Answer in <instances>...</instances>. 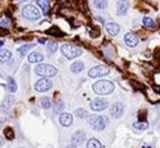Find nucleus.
Masks as SVG:
<instances>
[{"label":"nucleus","mask_w":160,"mask_h":148,"mask_svg":"<svg viewBox=\"0 0 160 148\" xmlns=\"http://www.w3.org/2000/svg\"><path fill=\"white\" fill-rule=\"evenodd\" d=\"M92 89L96 94L106 95V94H111L115 90V86H113V83H111L108 81H98L97 83L93 84Z\"/></svg>","instance_id":"nucleus-1"},{"label":"nucleus","mask_w":160,"mask_h":148,"mask_svg":"<svg viewBox=\"0 0 160 148\" xmlns=\"http://www.w3.org/2000/svg\"><path fill=\"white\" fill-rule=\"evenodd\" d=\"M61 52L67 59H74V58H77V57H79L82 54L81 48H78L73 44H67V43L61 47Z\"/></svg>","instance_id":"nucleus-2"},{"label":"nucleus","mask_w":160,"mask_h":148,"mask_svg":"<svg viewBox=\"0 0 160 148\" xmlns=\"http://www.w3.org/2000/svg\"><path fill=\"white\" fill-rule=\"evenodd\" d=\"M90 126L95 131H103L108 124V118L105 116H92L88 119Z\"/></svg>","instance_id":"nucleus-3"},{"label":"nucleus","mask_w":160,"mask_h":148,"mask_svg":"<svg viewBox=\"0 0 160 148\" xmlns=\"http://www.w3.org/2000/svg\"><path fill=\"white\" fill-rule=\"evenodd\" d=\"M34 72L38 76H42V77H54L57 74V69L51 64H38Z\"/></svg>","instance_id":"nucleus-4"},{"label":"nucleus","mask_w":160,"mask_h":148,"mask_svg":"<svg viewBox=\"0 0 160 148\" xmlns=\"http://www.w3.org/2000/svg\"><path fill=\"white\" fill-rule=\"evenodd\" d=\"M22 14L25 19L28 20H32V21H35V20H39L41 19V12H39L38 8H35L34 5H25L22 10Z\"/></svg>","instance_id":"nucleus-5"},{"label":"nucleus","mask_w":160,"mask_h":148,"mask_svg":"<svg viewBox=\"0 0 160 148\" xmlns=\"http://www.w3.org/2000/svg\"><path fill=\"white\" fill-rule=\"evenodd\" d=\"M108 73H110V68L108 67H106V65H97V67L90 69L88 76L91 78H100V77L107 76Z\"/></svg>","instance_id":"nucleus-6"},{"label":"nucleus","mask_w":160,"mask_h":148,"mask_svg":"<svg viewBox=\"0 0 160 148\" xmlns=\"http://www.w3.org/2000/svg\"><path fill=\"white\" fill-rule=\"evenodd\" d=\"M90 107L92 110H95V112H101V110H103L108 107V103H107V100H105L102 98H97L90 103Z\"/></svg>","instance_id":"nucleus-7"},{"label":"nucleus","mask_w":160,"mask_h":148,"mask_svg":"<svg viewBox=\"0 0 160 148\" xmlns=\"http://www.w3.org/2000/svg\"><path fill=\"white\" fill-rule=\"evenodd\" d=\"M51 88H52V82H51L49 79H46V78L39 79V81L34 84V89H35L37 92H47V90H49Z\"/></svg>","instance_id":"nucleus-8"},{"label":"nucleus","mask_w":160,"mask_h":148,"mask_svg":"<svg viewBox=\"0 0 160 148\" xmlns=\"http://www.w3.org/2000/svg\"><path fill=\"white\" fill-rule=\"evenodd\" d=\"M85 139H86V134H85L83 131H77V132H74L73 136H72V138H71L73 146L82 144V143L85 142Z\"/></svg>","instance_id":"nucleus-9"},{"label":"nucleus","mask_w":160,"mask_h":148,"mask_svg":"<svg viewBox=\"0 0 160 148\" xmlns=\"http://www.w3.org/2000/svg\"><path fill=\"white\" fill-rule=\"evenodd\" d=\"M124 114V104L121 103H115L111 108V116L113 118H120Z\"/></svg>","instance_id":"nucleus-10"},{"label":"nucleus","mask_w":160,"mask_h":148,"mask_svg":"<svg viewBox=\"0 0 160 148\" xmlns=\"http://www.w3.org/2000/svg\"><path fill=\"white\" fill-rule=\"evenodd\" d=\"M125 43H126L129 47H136L138 43H139L138 35L134 34V33H128V34L125 35Z\"/></svg>","instance_id":"nucleus-11"},{"label":"nucleus","mask_w":160,"mask_h":148,"mask_svg":"<svg viewBox=\"0 0 160 148\" xmlns=\"http://www.w3.org/2000/svg\"><path fill=\"white\" fill-rule=\"evenodd\" d=\"M14 103V97H12V95H8L5 99H4V102L0 104V112H3V113H5V112H8V110L10 109V107H12V104Z\"/></svg>","instance_id":"nucleus-12"},{"label":"nucleus","mask_w":160,"mask_h":148,"mask_svg":"<svg viewBox=\"0 0 160 148\" xmlns=\"http://www.w3.org/2000/svg\"><path fill=\"white\" fill-rule=\"evenodd\" d=\"M129 10V2L128 0H118L117 3V14L118 15H125Z\"/></svg>","instance_id":"nucleus-13"},{"label":"nucleus","mask_w":160,"mask_h":148,"mask_svg":"<svg viewBox=\"0 0 160 148\" xmlns=\"http://www.w3.org/2000/svg\"><path fill=\"white\" fill-rule=\"evenodd\" d=\"M72 122H73V117H72V114H69V113H62V114L59 116V123H61L63 127H68V126H71Z\"/></svg>","instance_id":"nucleus-14"},{"label":"nucleus","mask_w":160,"mask_h":148,"mask_svg":"<svg viewBox=\"0 0 160 148\" xmlns=\"http://www.w3.org/2000/svg\"><path fill=\"white\" fill-rule=\"evenodd\" d=\"M43 59H44V57L38 52H33L28 55V60L30 63H41V62H43Z\"/></svg>","instance_id":"nucleus-15"},{"label":"nucleus","mask_w":160,"mask_h":148,"mask_svg":"<svg viewBox=\"0 0 160 148\" xmlns=\"http://www.w3.org/2000/svg\"><path fill=\"white\" fill-rule=\"evenodd\" d=\"M106 29H107V33L110 35H117L118 31H120V26L116 23H108L106 25Z\"/></svg>","instance_id":"nucleus-16"},{"label":"nucleus","mask_w":160,"mask_h":148,"mask_svg":"<svg viewBox=\"0 0 160 148\" xmlns=\"http://www.w3.org/2000/svg\"><path fill=\"white\" fill-rule=\"evenodd\" d=\"M12 58V52L7 49H0V63H7Z\"/></svg>","instance_id":"nucleus-17"},{"label":"nucleus","mask_w":160,"mask_h":148,"mask_svg":"<svg viewBox=\"0 0 160 148\" xmlns=\"http://www.w3.org/2000/svg\"><path fill=\"white\" fill-rule=\"evenodd\" d=\"M37 4L38 7L42 9L43 14H48V10H49V2L48 0H37Z\"/></svg>","instance_id":"nucleus-18"},{"label":"nucleus","mask_w":160,"mask_h":148,"mask_svg":"<svg viewBox=\"0 0 160 148\" xmlns=\"http://www.w3.org/2000/svg\"><path fill=\"white\" fill-rule=\"evenodd\" d=\"M83 68H85V65H83L82 62H74V63L71 65V70H72L73 73H79V72H82Z\"/></svg>","instance_id":"nucleus-19"},{"label":"nucleus","mask_w":160,"mask_h":148,"mask_svg":"<svg viewBox=\"0 0 160 148\" xmlns=\"http://www.w3.org/2000/svg\"><path fill=\"white\" fill-rule=\"evenodd\" d=\"M93 5L96 9L103 10L107 8V0H93Z\"/></svg>","instance_id":"nucleus-20"},{"label":"nucleus","mask_w":160,"mask_h":148,"mask_svg":"<svg viewBox=\"0 0 160 148\" xmlns=\"http://www.w3.org/2000/svg\"><path fill=\"white\" fill-rule=\"evenodd\" d=\"M7 84H8V90H9L10 93H14V92L17 90V83H15V81H14L12 77H8Z\"/></svg>","instance_id":"nucleus-21"},{"label":"nucleus","mask_w":160,"mask_h":148,"mask_svg":"<svg viewBox=\"0 0 160 148\" xmlns=\"http://www.w3.org/2000/svg\"><path fill=\"white\" fill-rule=\"evenodd\" d=\"M87 148H102V144L100 143L98 139L91 138V139L87 142Z\"/></svg>","instance_id":"nucleus-22"},{"label":"nucleus","mask_w":160,"mask_h":148,"mask_svg":"<svg viewBox=\"0 0 160 148\" xmlns=\"http://www.w3.org/2000/svg\"><path fill=\"white\" fill-rule=\"evenodd\" d=\"M58 49V43L57 42H49L48 45H47V53L48 54H53L56 53Z\"/></svg>","instance_id":"nucleus-23"},{"label":"nucleus","mask_w":160,"mask_h":148,"mask_svg":"<svg viewBox=\"0 0 160 148\" xmlns=\"http://www.w3.org/2000/svg\"><path fill=\"white\" fill-rule=\"evenodd\" d=\"M4 136H5L9 141H13V139L15 138V133H14V131H13L12 127H7V128L4 129Z\"/></svg>","instance_id":"nucleus-24"},{"label":"nucleus","mask_w":160,"mask_h":148,"mask_svg":"<svg viewBox=\"0 0 160 148\" xmlns=\"http://www.w3.org/2000/svg\"><path fill=\"white\" fill-rule=\"evenodd\" d=\"M74 114H76L78 118H87V117H88L87 110H86V109H83V108H78V109H76Z\"/></svg>","instance_id":"nucleus-25"},{"label":"nucleus","mask_w":160,"mask_h":148,"mask_svg":"<svg viewBox=\"0 0 160 148\" xmlns=\"http://www.w3.org/2000/svg\"><path fill=\"white\" fill-rule=\"evenodd\" d=\"M33 47H34L33 44H27V45H24V47L19 48V49H18V53H19L22 57H24V55H25V54H27V53H28Z\"/></svg>","instance_id":"nucleus-26"},{"label":"nucleus","mask_w":160,"mask_h":148,"mask_svg":"<svg viewBox=\"0 0 160 148\" xmlns=\"http://www.w3.org/2000/svg\"><path fill=\"white\" fill-rule=\"evenodd\" d=\"M142 24L145 26H148V28H154L155 26V21L151 18H149V16H144L142 18Z\"/></svg>","instance_id":"nucleus-27"},{"label":"nucleus","mask_w":160,"mask_h":148,"mask_svg":"<svg viewBox=\"0 0 160 148\" xmlns=\"http://www.w3.org/2000/svg\"><path fill=\"white\" fill-rule=\"evenodd\" d=\"M134 128H136L139 131H145L148 128V122H135Z\"/></svg>","instance_id":"nucleus-28"},{"label":"nucleus","mask_w":160,"mask_h":148,"mask_svg":"<svg viewBox=\"0 0 160 148\" xmlns=\"http://www.w3.org/2000/svg\"><path fill=\"white\" fill-rule=\"evenodd\" d=\"M63 108H64V104H63V102H62V100H57V102L54 103V112H56V113L62 112Z\"/></svg>","instance_id":"nucleus-29"},{"label":"nucleus","mask_w":160,"mask_h":148,"mask_svg":"<svg viewBox=\"0 0 160 148\" xmlns=\"http://www.w3.org/2000/svg\"><path fill=\"white\" fill-rule=\"evenodd\" d=\"M41 104H42V107L44 108V109H48V108H51L52 107V102H51V99L49 98H42V100H41Z\"/></svg>","instance_id":"nucleus-30"},{"label":"nucleus","mask_w":160,"mask_h":148,"mask_svg":"<svg viewBox=\"0 0 160 148\" xmlns=\"http://www.w3.org/2000/svg\"><path fill=\"white\" fill-rule=\"evenodd\" d=\"M4 142H5V139H4V137L0 134V147H3L4 146Z\"/></svg>","instance_id":"nucleus-31"},{"label":"nucleus","mask_w":160,"mask_h":148,"mask_svg":"<svg viewBox=\"0 0 160 148\" xmlns=\"http://www.w3.org/2000/svg\"><path fill=\"white\" fill-rule=\"evenodd\" d=\"M9 24H10V20H9V19H4L3 23H2V26H3V25H9Z\"/></svg>","instance_id":"nucleus-32"},{"label":"nucleus","mask_w":160,"mask_h":148,"mask_svg":"<svg viewBox=\"0 0 160 148\" xmlns=\"http://www.w3.org/2000/svg\"><path fill=\"white\" fill-rule=\"evenodd\" d=\"M3 123H4V118H3V117H0V128H2Z\"/></svg>","instance_id":"nucleus-33"},{"label":"nucleus","mask_w":160,"mask_h":148,"mask_svg":"<svg viewBox=\"0 0 160 148\" xmlns=\"http://www.w3.org/2000/svg\"><path fill=\"white\" fill-rule=\"evenodd\" d=\"M0 34H8V30H3V29H0Z\"/></svg>","instance_id":"nucleus-34"},{"label":"nucleus","mask_w":160,"mask_h":148,"mask_svg":"<svg viewBox=\"0 0 160 148\" xmlns=\"http://www.w3.org/2000/svg\"><path fill=\"white\" fill-rule=\"evenodd\" d=\"M39 43H46V39L42 38V39H39Z\"/></svg>","instance_id":"nucleus-35"},{"label":"nucleus","mask_w":160,"mask_h":148,"mask_svg":"<svg viewBox=\"0 0 160 148\" xmlns=\"http://www.w3.org/2000/svg\"><path fill=\"white\" fill-rule=\"evenodd\" d=\"M67 148H77V147H76V146H68Z\"/></svg>","instance_id":"nucleus-36"},{"label":"nucleus","mask_w":160,"mask_h":148,"mask_svg":"<svg viewBox=\"0 0 160 148\" xmlns=\"http://www.w3.org/2000/svg\"><path fill=\"white\" fill-rule=\"evenodd\" d=\"M142 148H152V147H150V146H144Z\"/></svg>","instance_id":"nucleus-37"},{"label":"nucleus","mask_w":160,"mask_h":148,"mask_svg":"<svg viewBox=\"0 0 160 148\" xmlns=\"http://www.w3.org/2000/svg\"><path fill=\"white\" fill-rule=\"evenodd\" d=\"M3 44H4V43H3V42H2V40H0V47H2V45H3Z\"/></svg>","instance_id":"nucleus-38"}]
</instances>
